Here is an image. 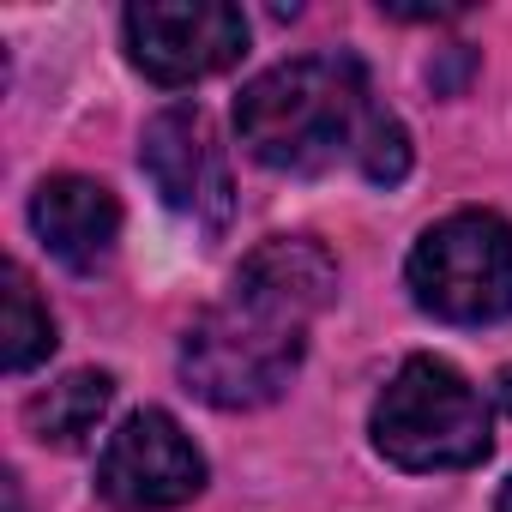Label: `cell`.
I'll return each instance as SVG.
<instances>
[{
	"label": "cell",
	"mask_w": 512,
	"mask_h": 512,
	"mask_svg": "<svg viewBox=\"0 0 512 512\" xmlns=\"http://www.w3.org/2000/svg\"><path fill=\"white\" fill-rule=\"evenodd\" d=\"M0 356H7V374H31L37 362L55 356V314L43 308V296H37L25 266H7V296H0Z\"/></svg>",
	"instance_id": "cell-10"
},
{
	"label": "cell",
	"mask_w": 512,
	"mask_h": 512,
	"mask_svg": "<svg viewBox=\"0 0 512 512\" xmlns=\"http://www.w3.org/2000/svg\"><path fill=\"white\" fill-rule=\"evenodd\" d=\"M31 229L67 272H97L121 241V199L91 175H49L31 193Z\"/></svg>",
	"instance_id": "cell-8"
},
{
	"label": "cell",
	"mask_w": 512,
	"mask_h": 512,
	"mask_svg": "<svg viewBox=\"0 0 512 512\" xmlns=\"http://www.w3.org/2000/svg\"><path fill=\"white\" fill-rule=\"evenodd\" d=\"M356 169H362L374 187H398V181L410 175V139H404V127H398L386 109H380V115L368 121V133H362Z\"/></svg>",
	"instance_id": "cell-11"
},
{
	"label": "cell",
	"mask_w": 512,
	"mask_h": 512,
	"mask_svg": "<svg viewBox=\"0 0 512 512\" xmlns=\"http://www.w3.org/2000/svg\"><path fill=\"white\" fill-rule=\"evenodd\" d=\"M109 404H115V374L79 368V374L55 380L49 392H37V398L25 404V428H31L43 446L73 452V446H85V440L97 434V422L109 416Z\"/></svg>",
	"instance_id": "cell-9"
},
{
	"label": "cell",
	"mask_w": 512,
	"mask_h": 512,
	"mask_svg": "<svg viewBox=\"0 0 512 512\" xmlns=\"http://www.w3.org/2000/svg\"><path fill=\"white\" fill-rule=\"evenodd\" d=\"M338 266L308 235H272L181 338V380L211 410H260L284 398L308 356V326L332 308Z\"/></svg>",
	"instance_id": "cell-1"
},
{
	"label": "cell",
	"mask_w": 512,
	"mask_h": 512,
	"mask_svg": "<svg viewBox=\"0 0 512 512\" xmlns=\"http://www.w3.org/2000/svg\"><path fill=\"white\" fill-rule=\"evenodd\" d=\"M199 488H205V452L169 410H133L97 458V494L115 512H169L187 506Z\"/></svg>",
	"instance_id": "cell-6"
},
{
	"label": "cell",
	"mask_w": 512,
	"mask_h": 512,
	"mask_svg": "<svg viewBox=\"0 0 512 512\" xmlns=\"http://www.w3.org/2000/svg\"><path fill=\"white\" fill-rule=\"evenodd\" d=\"M422 314L446 326H494L512 314V223L494 211H452L422 229L404 260Z\"/></svg>",
	"instance_id": "cell-4"
},
{
	"label": "cell",
	"mask_w": 512,
	"mask_h": 512,
	"mask_svg": "<svg viewBox=\"0 0 512 512\" xmlns=\"http://www.w3.org/2000/svg\"><path fill=\"white\" fill-rule=\"evenodd\" d=\"M494 410L440 356H410L374 398V452L398 470H470L494 446Z\"/></svg>",
	"instance_id": "cell-3"
},
{
	"label": "cell",
	"mask_w": 512,
	"mask_h": 512,
	"mask_svg": "<svg viewBox=\"0 0 512 512\" xmlns=\"http://www.w3.org/2000/svg\"><path fill=\"white\" fill-rule=\"evenodd\" d=\"M127 55L151 85H199L247 55V19L223 0H139L121 13Z\"/></svg>",
	"instance_id": "cell-5"
},
{
	"label": "cell",
	"mask_w": 512,
	"mask_h": 512,
	"mask_svg": "<svg viewBox=\"0 0 512 512\" xmlns=\"http://www.w3.org/2000/svg\"><path fill=\"white\" fill-rule=\"evenodd\" d=\"M139 169L157 187V199L175 217H193L199 229H223L235 211V187H229V157L205 121V109L175 103L157 109L139 133Z\"/></svg>",
	"instance_id": "cell-7"
},
{
	"label": "cell",
	"mask_w": 512,
	"mask_h": 512,
	"mask_svg": "<svg viewBox=\"0 0 512 512\" xmlns=\"http://www.w3.org/2000/svg\"><path fill=\"white\" fill-rule=\"evenodd\" d=\"M374 115L368 73L344 49L296 55L235 97V133L247 157L278 175H320L338 157H356Z\"/></svg>",
	"instance_id": "cell-2"
},
{
	"label": "cell",
	"mask_w": 512,
	"mask_h": 512,
	"mask_svg": "<svg viewBox=\"0 0 512 512\" xmlns=\"http://www.w3.org/2000/svg\"><path fill=\"white\" fill-rule=\"evenodd\" d=\"M500 410H512V368H500ZM494 512H512V476H506V488H500V500H494Z\"/></svg>",
	"instance_id": "cell-12"
}]
</instances>
